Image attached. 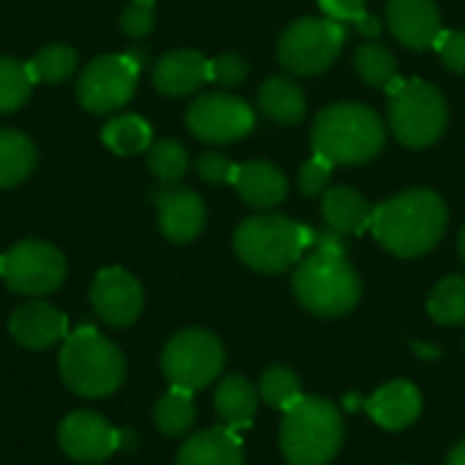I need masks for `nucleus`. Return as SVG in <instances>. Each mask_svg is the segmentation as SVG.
<instances>
[{
    "label": "nucleus",
    "mask_w": 465,
    "mask_h": 465,
    "mask_svg": "<svg viewBox=\"0 0 465 465\" xmlns=\"http://www.w3.org/2000/svg\"><path fill=\"white\" fill-rule=\"evenodd\" d=\"M392 98L390 125L406 147H430L447 128V101L430 82L392 79L384 87Z\"/></svg>",
    "instance_id": "obj_7"
},
{
    "label": "nucleus",
    "mask_w": 465,
    "mask_h": 465,
    "mask_svg": "<svg viewBox=\"0 0 465 465\" xmlns=\"http://www.w3.org/2000/svg\"><path fill=\"white\" fill-rule=\"evenodd\" d=\"M237 166L234 161H229L223 153H202L196 158V174L210 183V185H226L232 183L234 185V177H237Z\"/></svg>",
    "instance_id": "obj_36"
},
{
    "label": "nucleus",
    "mask_w": 465,
    "mask_h": 465,
    "mask_svg": "<svg viewBox=\"0 0 465 465\" xmlns=\"http://www.w3.org/2000/svg\"><path fill=\"white\" fill-rule=\"evenodd\" d=\"M365 409L384 430H406L422 414V395L411 381H390L365 401Z\"/></svg>",
    "instance_id": "obj_18"
},
{
    "label": "nucleus",
    "mask_w": 465,
    "mask_h": 465,
    "mask_svg": "<svg viewBox=\"0 0 465 465\" xmlns=\"http://www.w3.org/2000/svg\"><path fill=\"white\" fill-rule=\"evenodd\" d=\"M458 248H460V259L465 262V226L463 232H460V240H458Z\"/></svg>",
    "instance_id": "obj_41"
},
{
    "label": "nucleus",
    "mask_w": 465,
    "mask_h": 465,
    "mask_svg": "<svg viewBox=\"0 0 465 465\" xmlns=\"http://www.w3.org/2000/svg\"><path fill=\"white\" fill-rule=\"evenodd\" d=\"M354 68L371 87H387L392 79H398L395 54L381 44H362L354 54Z\"/></svg>",
    "instance_id": "obj_31"
},
{
    "label": "nucleus",
    "mask_w": 465,
    "mask_h": 465,
    "mask_svg": "<svg viewBox=\"0 0 465 465\" xmlns=\"http://www.w3.org/2000/svg\"><path fill=\"white\" fill-rule=\"evenodd\" d=\"M226 354L221 341L202 327L183 330L169 338L161 354V371L172 387L196 392L213 384L223 371Z\"/></svg>",
    "instance_id": "obj_8"
},
{
    "label": "nucleus",
    "mask_w": 465,
    "mask_h": 465,
    "mask_svg": "<svg viewBox=\"0 0 465 465\" xmlns=\"http://www.w3.org/2000/svg\"><path fill=\"white\" fill-rule=\"evenodd\" d=\"M368 0H319L324 14L335 22H354L365 35L379 33V22L365 11Z\"/></svg>",
    "instance_id": "obj_34"
},
{
    "label": "nucleus",
    "mask_w": 465,
    "mask_h": 465,
    "mask_svg": "<svg viewBox=\"0 0 465 465\" xmlns=\"http://www.w3.org/2000/svg\"><path fill=\"white\" fill-rule=\"evenodd\" d=\"M343 447V420L335 403L302 395L283 417L281 450L292 465H327Z\"/></svg>",
    "instance_id": "obj_5"
},
{
    "label": "nucleus",
    "mask_w": 465,
    "mask_h": 465,
    "mask_svg": "<svg viewBox=\"0 0 465 465\" xmlns=\"http://www.w3.org/2000/svg\"><path fill=\"white\" fill-rule=\"evenodd\" d=\"M433 49L441 54L444 65L455 74H465V33L463 30H441Z\"/></svg>",
    "instance_id": "obj_39"
},
{
    "label": "nucleus",
    "mask_w": 465,
    "mask_h": 465,
    "mask_svg": "<svg viewBox=\"0 0 465 465\" xmlns=\"http://www.w3.org/2000/svg\"><path fill=\"white\" fill-rule=\"evenodd\" d=\"M259 109L281 125H297L305 117V93L294 79L270 76L259 87Z\"/></svg>",
    "instance_id": "obj_24"
},
{
    "label": "nucleus",
    "mask_w": 465,
    "mask_h": 465,
    "mask_svg": "<svg viewBox=\"0 0 465 465\" xmlns=\"http://www.w3.org/2000/svg\"><path fill=\"white\" fill-rule=\"evenodd\" d=\"M215 414L221 417L223 428L229 430H245L251 428L256 409H259V392L253 384L242 376H226L215 387Z\"/></svg>",
    "instance_id": "obj_23"
},
{
    "label": "nucleus",
    "mask_w": 465,
    "mask_h": 465,
    "mask_svg": "<svg viewBox=\"0 0 465 465\" xmlns=\"http://www.w3.org/2000/svg\"><path fill=\"white\" fill-rule=\"evenodd\" d=\"M8 330L19 346H25L30 351H41V349H49L68 338V319L54 305L30 300L11 313Z\"/></svg>",
    "instance_id": "obj_16"
},
{
    "label": "nucleus",
    "mask_w": 465,
    "mask_h": 465,
    "mask_svg": "<svg viewBox=\"0 0 465 465\" xmlns=\"http://www.w3.org/2000/svg\"><path fill=\"white\" fill-rule=\"evenodd\" d=\"M90 302L101 322L109 327H128L139 319L144 308V292L142 283L123 267H106L95 275L90 289Z\"/></svg>",
    "instance_id": "obj_14"
},
{
    "label": "nucleus",
    "mask_w": 465,
    "mask_h": 465,
    "mask_svg": "<svg viewBox=\"0 0 465 465\" xmlns=\"http://www.w3.org/2000/svg\"><path fill=\"white\" fill-rule=\"evenodd\" d=\"M371 229L390 253L414 259L433 251L444 237L447 204L433 191H406L373 210Z\"/></svg>",
    "instance_id": "obj_2"
},
{
    "label": "nucleus",
    "mask_w": 465,
    "mask_h": 465,
    "mask_svg": "<svg viewBox=\"0 0 465 465\" xmlns=\"http://www.w3.org/2000/svg\"><path fill=\"white\" fill-rule=\"evenodd\" d=\"M27 68L33 82L60 84L76 71V52L65 44H49L27 63Z\"/></svg>",
    "instance_id": "obj_30"
},
{
    "label": "nucleus",
    "mask_w": 465,
    "mask_h": 465,
    "mask_svg": "<svg viewBox=\"0 0 465 465\" xmlns=\"http://www.w3.org/2000/svg\"><path fill=\"white\" fill-rule=\"evenodd\" d=\"M242 441L229 428H207L177 452V465H242Z\"/></svg>",
    "instance_id": "obj_20"
},
{
    "label": "nucleus",
    "mask_w": 465,
    "mask_h": 465,
    "mask_svg": "<svg viewBox=\"0 0 465 465\" xmlns=\"http://www.w3.org/2000/svg\"><path fill=\"white\" fill-rule=\"evenodd\" d=\"M343 44H346L343 22L305 16L283 30L278 41V60L292 74L313 76L335 63Z\"/></svg>",
    "instance_id": "obj_9"
},
{
    "label": "nucleus",
    "mask_w": 465,
    "mask_h": 465,
    "mask_svg": "<svg viewBox=\"0 0 465 465\" xmlns=\"http://www.w3.org/2000/svg\"><path fill=\"white\" fill-rule=\"evenodd\" d=\"M101 139L117 155H136L153 147V128L139 114H120L104 125Z\"/></svg>",
    "instance_id": "obj_26"
},
{
    "label": "nucleus",
    "mask_w": 465,
    "mask_h": 465,
    "mask_svg": "<svg viewBox=\"0 0 465 465\" xmlns=\"http://www.w3.org/2000/svg\"><path fill=\"white\" fill-rule=\"evenodd\" d=\"M147 166L150 172L166 183V185H174L183 180V174L188 172V153L180 142L174 139H161L150 147V155H147Z\"/></svg>",
    "instance_id": "obj_33"
},
{
    "label": "nucleus",
    "mask_w": 465,
    "mask_h": 465,
    "mask_svg": "<svg viewBox=\"0 0 465 465\" xmlns=\"http://www.w3.org/2000/svg\"><path fill=\"white\" fill-rule=\"evenodd\" d=\"M63 253L44 240H22L0 256V278L11 292L27 297H44L65 281Z\"/></svg>",
    "instance_id": "obj_10"
},
{
    "label": "nucleus",
    "mask_w": 465,
    "mask_h": 465,
    "mask_svg": "<svg viewBox=\"0 0 465 465\" xmlns=\"http://www.w3.org/2000/svg\"><path fill=\"white\" fill-rule=\"evenodd\" d=\"M259 398L275 409V411H289L300 398H302V384H300V376L292 371V368H283V365H275L270 371H264L262 381H259Z\"/></svg>",
    "instance_id": "obj_29"
},
{
    "label": "nucleus",
    "mask_w": 465,
    "mask_h": 465,
    "mask_svg": "<svg viewBox=\"0 0 465 465\" xmlns=\"http://www.w3.org/2000/svg\"><path fill=\"white\" fill-rule=\"evenodd\" d=\"M447 465H465V439L450 452V460H447Z\"/></svg>",
    "instance_id": "obj_40"
},
{
    "label": "nucleus",
    "mask_w": 465,
    "mask_h": 465,
    "mask_svg": "<svg viewBox=\"0 0 465 465\" xmlns=\"http://www.w3.org/2000/svg\"><path fill=\"white\" fill-rule=\"evenodd\" d=\"M330 174H332V163L322 155L313 153V158L302 166L300 172V193L302 196H319L327 191L330 185Z\"/></svg>",
    "instance_id": "obj_38"
},
{
    "label": "nucleus",
    "mask_w": 465,
    "mask_h": 465,
    "mask_svg": "<svg viewBox=\"0 0 465 465\" xmlns=\"http://www.w3.org/2000/svg\"><path fill=\"white\" fill-rule=\"evenodd\" d=\"M248 76V60L237 52H223L215 60H210V82H218L223 87H237Z\"/></svg>",
    "instance_id": "obj_37"
},
{
    "label": "nucleus",
    "mask_w": 465,
    "mask_h": 465,
    "mask_svg": "<svg viewBox=\"0 0 465 465\" xmlns=\"http://www.w3.org/2000/svg\"><path fill=\"white\" fill-rule=\"evenodd\" d=\"M155 428L169 436L177 439L183 433L191 430L193 420H196V406H193V392L172 387L158 403H155Z\"/></svg>",
    "instance_id": "obj_27"
},
{
    "label": "nucleus",
    "mask_w": 465,
    "mask_h": 465,
    "mask_svg": "<svg viewBox=\"0 0 465 465\" xmlns=\"http://www.w3.org/2000/svg\"><path fill=\"white\" fill-rule=\"evenodd\" d=\"M384 139L381 117L365 104H332L313 123V153L332 166H354L376 158Z\"/></svg>",
    "instance_id": "obj_3"
},
{
    "label": "nucleus",
    "mask_w": 465,
    "mask_h": 465,
    "mask_svg": "<svg viewBox=\"0 0 465 465\" xmlns=\"http://www.w3.org/2000/svg\"><path fill=\"white\" fill-rule=\"evenodd\" d=\"M142 63L134 54H101L95 57L76 87L79 104L95 114L114 112L125 106L136 90Z\"/></svg>",
    "instance_id": "obj_11"
},
{
    "label": "nucleus",
    "mask_w": 465,
    "mask_h": 465,
    "mask_svg": "<svg viewBox=\"0 0 465 465\" xmlns=\"http://www.w3.org/2000/svg\"><path fill=\"white\" fill-rule=\"evenodd\" d=\"M188 131L207 144H229L237 139H245L253 125L256 114L253 109L229 93H207L196 98L188 109Z\"/></svg>",
    "instance_id": "obj_12"
},
{
    "label": "nucleus",
    "mask_w": 465,
    "mask_h": 465,
    "mask_svg": "<svg viewBox=\"0 0 465 465\" xmlns=\"http://www.w3.org/2000/svg\"><path fill=\"white\" fill-rule=\"evenodd\" d=\"M316 242V232L283 218V215H253L240 223L234 234V251L242 264L256 272H283L297 264L305 251Z\"/></svg>",
    "instance_id": "obj_6"
},
{
    "label": "nucleus",
    "mask_w": 465,
    "mask_h": 465,
    "mask_svg": "<svg viewBox=\"0 0 465 465\" xmlns=\"http://www.w3.org/2000/svg\"><path fill=\"white\" fill-rule=\"evenodd\" d=\"M153 202L158 207L161 232L169 242L183 245V242H191L202 234L204 221H207V210H204V202L193 191L169 185V188L155 191Z\"/></svg>",
    "instance_id": "obj_15"
},
{
    "label": "nucleus",
    "mask_w": 465,
    "mask_h": 465,
    "mask_svg": "<svg viewBox=\"0 0 465 465\" xmlns=\"http://www.w3.org/2000/svg\"><path fill=\"white\" fill-rule=\"evenodd\" d=\"M153 82L163 95H188L210 82V60L193 49H177L155 63Z\"/></svg>",
    "instance_id": "obj_19"
},
{
    "label": "nucleus",
    "mask_w": 465,
    "mask_h": 465,
    "mask_svg": "<svg viewBox=\"0 0 465 465\" xmlns=\"http://www.w3.org/2000/svg\"><path fill=\"white\" fill-rule=\"evenodd\" d=\"M125 439V430H114L101 414L84 409L71 411L57 428L60 450L76 463H104L117 450H123Z\"/></svg>",
    "instance_id": "obj_13"
},
{
    "label": "nucleus",
    "mask_w": 465,
    "mask_h": 465,
    "mask_svg": "<svg viewBox=\"0 0 465 465\" xmlns=\"http://www.w3.org/2000/svg\"><path fill=\"white\" fill-rule=\"evenodd\" d=\"M33 76L27 63L14 57H0V114L19 109L33 93Z\"/></svg>",
    "instance_id": "obj_32"
},
{
    "label": "nucleus",
    "mask_w": 465,
    "mask_h": 465,
    "mask_svg": "<svg viewBox=\"0 0 465 465\" xmlns=\"http://www.w3.org/2000/svg\"><path fill=\"white\" fill-rule=\"evenodd\" d=\"M57 368L65 387L79 398H106L125 381L123 351L93 327H79L63 341Z\"/></svg>",
    "instance_id": "obj_4"
},
{
    "label": "nucleus",
    "mask_w": 465,
    "mask_h": 465,
    "mask_svg": "<svg viewBox=\"0 0 465 465\" xmlns=\"http://www.w3.org/2000/svg\"><path fill=\"white\" fill-rule=\"evenodd\" d=\"M234 188L245 204H251L256 210H270L286 199L289 183L278 166H272L267 161H251V163L237 166Z\"/></svg>",
    "instance_id": "obj_21"
},
{
    "label": "nucleus",
    "mask_w": 465,
    "mask_h": 465,
    "mask_svg": "<svg viewBox=\"0 0 465 465\" xmlns=\"http://www.w3.org/2000/svg\"><path fill=\"white\" fill-rule=\"evenodd\" d=\"M322 210H324L327 226L338 234H362L373 221V207L368 204V199L349 185L330 188L324 193Z\"/></svg>",
    "instance_id": "obj_22"
},
{
    "label": "nucleus",
    "mask_w": 465,
    "mask_h": 465,
    "mask_svg": "<svg viewBox=\"0 0 465 465\" xmlns=\"http://www.w3.org/2000/svg\"><path fill=\"white\" fill-rule=\"evenodd\" d=\"M387 22L409 49H430L441 33V14L433 0H390Z\"/></svg>",
    "instance_id": "obj_17"
},
{
    "label": "nucleus",
    "mask_w": 465,
    "mask_h": 465,
    "mask_svg": "<svg viewBox=\"0 0 465 465\" xmlns=\"http://www.w3.org/2000/svg\"><path fill=\"white\" fill-rule=\"evenodd\" d=\"M35 166V144L19 134L0 128V188H14L30 177Z\"/></svg>",
    "instance_id": "obj_25"
},
{
    "label": "nucleus",
    "mask_w": 465,
    "mask_h": 465,
    "mask_svg": "<svg viewBox=\"0 0 465 465\" xmlns=\"http://www.w3.org/2000/svg\"><path fill=\"white\" fill-rule=\"evenodd\" d=\"M428 313L433 316L436 324H463L465 322V275H450L436 283L430 300H428Z\"/></svg>",
    "instance_id": "obj_28"
},
{
    "label": "nucleus",
    "mask_w": 465,
    "mask_h": 465,
    "mask_svg": "<svg viewBox=\"0 0 465 465\" xmlns=\"http://www.w3.org/2000/svg\"><path fill=\"white\" fill-rule=\"evenodd\" d=\"M120 27L131 38H144L155 27V0H131L123 8Z\"/></svg>",
    "instance_id": "obj_35"
},
{
    "label": "nucleus",
    "mask_w": 465,
    "mask_h": 465,
    "mask_svg": "<svg viewBox=\"0 0 465 465\" xmlns=\"http://www.w3.org/2000/svg\"><path fill=\"white\" fill-rule=\"evenodd\" d=\"M294 294L300 305L316 316H343L357 308L362 283L338 232L316 234L311 253L294 272Z\"/></svg>",
    "instance_id": "obj_1"
}]
</instances>
